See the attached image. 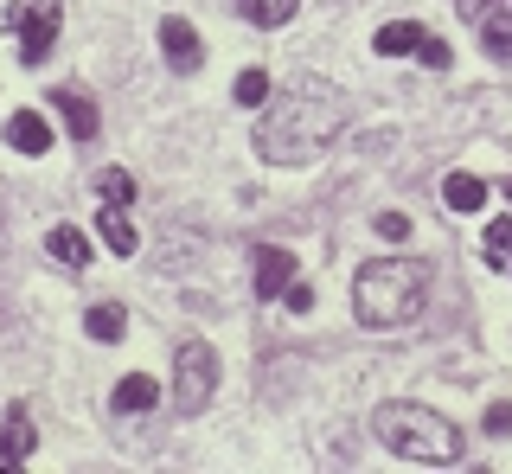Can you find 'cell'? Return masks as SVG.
<instances>
[{"label":"cell","instance_id":"19","mask_svg":"<svg viewBox=\"0 0 512 474\" xmlns=\"http://www.w3.org/2000/svg\"><path fill=\"white\" fill-rule=\"evenodd\" d=\"M231 97L244 103V109H263V103H269V77H263V71H244V77L231 84Z\"/></svg>","mask_w":512,"mask_h":474},{"label":"cell","instance_id":"5","mask_svg":"<svg viewBox=\"0 0 512 474\" xmlns=\"http://www.w3.org/2000/svg\"><path fill=\"white\" fill-rule=\"evenodd\" d=\"M212 391H218V353L205 340L180 346V366H173V404H180L186 417H199Z\"/></svg>","mask_w":512,"mask_h":474},{"label":"cell","instance_id":"25","mask_svg":"<svg viewBox=\"0 0 512 474\" xmlns=\"http://www.w3.org/2000/svg\"><path fill=\"white\" fill-rule=\"evenodd\" d=\"M416 58H423L429 71H448V45L442 39H423V52H416Z\"/></svg>","mask_w":512,"mask_h":474},{"label":"cell","instance_id":"27","mask_svg":"<svg viewBox=\"0 0 512 474\" xmlns=\"http://www.w3.org/2000/svg\"><path fill=\"white\" fill-rule=\"evenodd\" d=\"M506 270H512V257H506Z\"/></svg>","mask_w":512,"mask_h":474},{"label":"cell","instance_id":"7","mask_svg":"<svg viewBox=\"0 0 512 474\" xmlns=\"http://www.w3.org/2000/svg\"><path fill=\"white\" fill-rule=\"evenodd\" d=\"M160 52H167V65L180 71V77H192V71L205 65V45H199V33H192L180 13H167V20H160Z\"/></svg>","mask_w":512,"mask_h":474},{"label":"cell","instance_id":"26","mask_svg":"<svg viewBox=\"0 0 512 474\" xmlns=\"http://www.w3.org/2000/svg\"><path fill=\"white\" fill-rule=\"evenodd\" d=\"M461 13H474V20H480V13H487V0H461Z\"/></svg>","mask_w":512,"mask_h":474},{"label":"cell","instance_id":"21","mask_svg":"<svg viewBox=\"0 0 512 474\" xmlns=\"http://www.w3.org/2000/svg\"><path fill=\"white\" fill-rule=\"evenodd\" d=\"M487 257H493V270H506V257H512V218H493V225H487Z\"/></svg>","mask_w":512,"mask_h":474},{"label":"cell","instance_id":"3","mask_svg":"<svg viewBox=\"0 0 512 474\" xmlns=\"http://www.w3.org/2000/svg\"><path fill=\"white\" fill-rule=\"evenodd\" d=\"M372 436L384 442L391 455H404V462H461V430L448 417H436L429 404H378L372 410Z\"/></svg>","mask_w":512,"mask_h":474},{"label":"cell","instance_id":"23","mask_svg":"<svg viewBox=\"0 0 512 474\" xmlns=\"http://www.w3.org/2000/svg\"><path fill=\"white\" fill-rule=\"evenodd\" d=\"M487 436H512V398L487 404Z\"/></svg>","mask_w":512,"mask_h":474},{"label":"cell","instance_id":"9","mask_svg":"<svg viewBox=\"0 0 512 474\" xmlns=\"http://www.w3.org/2000/svg\"><path fill=\"white\" fill-rule=\"evenodd\" d=\"M32 449H39V430H32L26 410H13V417L0 423V468H20Z\"/></svg>","mask_w":512,"mask_h":474},{"label":"cell","instance_id":"2","mask_svg":"<svg viewBox=\"0 0 512 474\" xmlns=\"http://www.w3.org/2000/svg\"><path fill=\"white\" fill-rule=\"evenodd\" d=\"M423 295H429V270L410 257H378L352 276V314H359V327H404L423 314Z\"/></svg>","mask_w":512,"mask_h":474},{"label":"cell","instance_id":"14","mask_svg":"<svg viewBox=\"0 0 512 474\" xmlns=\"http://www.w3.org/2000/svg\"><path fill=\"white\" fill-rule=\"evenodd\" d=\"M96 231H103V244L116 250V257H135V244H141V237H135V225H128V212H122V205H103V212H96Z\"/></svg>","mask_w":512,"mask_h":474},{"label":"cell","instance_id":"10","mask_svg":"<svg viewBox=\"0 0 512 474\" xmlns=\"http://www.w3.org/2000/svg\"><path fill=\"white\" fill-rule=\"evenodd\" d=\"M480 45H487V58L512 65V0H500V7L480 13Z\"/></svg>","mask_w":512,"mask_h":474},{"label":"cell","instance_id":"18","mask_svg":"<svg viewBox=\"0 0 512 474\" xmlns=\"http://www.w3.org/2000/svg\"><path fill=\"white\" fill-rule=\"evenodd\" d=\"M122 327H128V321H122V302H96V308L84 314V334H90V340H103V346H116V340H122Z\"/></svg>","mask_w":512,"mask_h":474},{"label":"cell","instance_id":"11","mask_svg":"<svg viewBox=\"0 0 512 474\" xmlns=\"http://www.w3.org/2000/svg\"><path fill=\"white\" fill-rule=\"evenodd\" d=\"M7 141H13L20 154H45V148H52V129H45V116H39V109H13Z\"/></svg>","mask_w":512,"mask_h":474},{"label":"cell","instance_id":"28","mask_svg":"<svg viewBox=\"0 0 512 474\" xmlns=\"http://www.w3.org/2000/svg\"><path fill=\"white\" fill-rule=\"evenodd\" d=\"M506 193H512V186H506Z\"/></svg>","mask_w":512,"mask_h":474},{"label":"cell","instance_id":"8","mask_svg":"<svg viewBox=\"0 0 512 474\" xmlns=\"http://www.w3.org/2000/svg\"><path fill=\"white\" fill-rule=\"evenodd\" d=\"M52 109L64 116V129H71L77 141H96V129H103V116H96V103L84 97V90H58Z\"/></svg>","mask_w":512,"mask_h":474},{"label":"cell","instance_id":"17","mask_svg":"<svg viewBox=\"0 0 512 474\" xmlns=\"http://www.w3.org/2000/svg\"><path fill=\"white\" fill-rule=\"evenodd\" d=\"M231 7L244 13L250 26H288V20H295V7H301V0H231Z\"/></svg>","mask_w":512,"mask_h":474},{"label":"cell","instance_id":"12","mask_svg":"<svg viewBox=\"0 0 512 474\" xmlns=\"http://www.w3.org/2000/svg\"><path fill=\"white\" fill-rule=\"evenodd\" d=\"M160 404V391H154V378L148 372H128L116 391H109V410H122V417H135V410H154Z\"/></svg>","mask_w":512,"mask_h":474},{"label":"cell","instance_id":"20","mask_svg":"<svg viewBox=\"0 0 512 474\" xmlns=\"http://www.w3.org/2000/svg\"><path fill=\"white\" fill-rule=\"evenodd\" d=\"M96 193H103V205H128V199H135V180H128L122 167H103V180H96Z\"/></svg>","mask_w":512,"mask_h":474},{"label":"cell","instance_id":"4","mask_svg":"<svg viewBox=\"0 0 512 474\" xmlns=\"http://www.w3.org/2000/svg\"><path fill=\"white\" fill-rule=\"evenodd\" d=\"M58 26H64L58 0H13L7 7V33H20V65H45V58H52Z\"/></svg>","mask_w":512,"mask_h":474},{"label":"cell","instance_id":"16","mask_svg":"<svg viewBox=\"0 0 512 474\" xmlns=\"http://www.w3.org/2000/svg\"><path fill=\"white\" fill-rule=\"evenodd\" d=\"M52 257L64 270H90V237L71 231V225H52Z\"/></svg>","mask_w":512,"mask_h":474},{"label":"cell","instance_id":"1","mask_svg":"<svg viewBox=\"0 0 512 474\" xmlns=\"http://www.w3.org/2000/svg\"><path fill=\"white\" fill-rule=\"evenodd\" d=\"M346 90L327 77H288L282 90H269L263 122H256V154L276 167H308L333 148V135L346 129Z\"/></svg>","mask_w":512,"mask_h":474},{"label":"cell","instance_id":"22","mask_svg":"<svg viewBox=\"0 0 512 474\" xmlns=\"http://www.w3.org/2000/svg\"><path fill=\"white\" fill-rule=\"evenodd\" d=\"M378 237H384V244H404V237H410V218L404 212H378Z\"/></svg>","mask_w":512,"mask_h":474},{"label":"cell","instance_id":"13","mask_svg":"<svg viewBox=\"0 0 512 474\" xmlns=\"http://www.w3.org/2000/svg\"><path fill=\"white\" fill-rule=\"evenodd\" d=\"M423 26H416V20H391V26H378V58H410V52H423Z\"/></svg>","mask_w":512,"mask_h":474},{"label":"cell","instance_id":"24","mask_svg":"<svg viewBox=\"0 0 512 474\" xmlns=\"http://www.w3.org/2000/svg\"><path fill=\"white\" fill-rule=\"evenodd\" d=\"M282 302L295 308V314H314V289H308V282H288V289H282Z\"/></svg>","mask_w":512,"mask_h":474},{"label":"cell","instance_id":"15","mask_svg":"<svg viewBox=\"0 0 512 474\" xmlns=\"http://www.w3.org/2000/svg\"><path fill=\"white\" fill-rule=\"evenodd\" d=\"M442 199H448V212H480V205H487V180H474V173H448Z\"/></svg>","mask_w":512,"mask_h":474},{"label":"cell","instance_id":"6","mask_svg":"<svg viewBox=\"0 0 512 474\" xmlns=\"http://www.w3.org/2000/svg\"><path fill=\"white\" fill-rule=\"evenodd\" d=\"M288 282H295V257H288L282 244H256V257H250V289H256V302L282 295Z\"/></svg>","mask_w":512,"mask_h":474}]
</instances>
